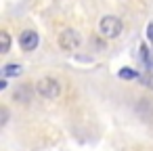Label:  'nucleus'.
<instances>
[{
    "label": "nucleus",
    "instance_id": "nucleus-1",
    "mask_svg": "<svg viewBox=\"0 0 153 151\" xmlns=\"http://www.w3.org/2000/svg\"><path fill=\"white\" fill-rule=\"evenodd\" d=\"M122 30H124V23L117 17H113V15H107V17H103L99 21V34L105 36V38H109V40L117 38L122 34Z\"/></svg>",
    "mask_w": 153,
    "mask_h": 151
},
{
    "label": "nucleus",
    "instance_id": "nucleus-4",
    "mask_svg": "<svg viewBox=\"0 0 153 151\" xmlns=\"http://www.w3.org/2000/svg\"><path fill=\"white\" fill-rule=\"evenodd\" d=\"M38 42H40V36L36 30H23L19 34V46L25 51V53H32L38 48Z\"/></svg>",
    "mask_w": 153,
    "mask_h": 151
},
{
    "label": "nucleus",
    "instance_id": "nucleus-3",
    "mask_svg": "<svg viewBox=\"0 0 153 151\" xmlns=\"http://www.w3.org/2000/svg\"><path fill=\"white\" fill-rule=\"evenodd\" d=\"M57 42H59V48L61 51H76L78 46H80V42H82V38H80V34L76 32V30H71V28H67V30H63L61 34H59V38H57Z\"/></svg>",
    "mask_w": 153,
    "mask_h": 151
},
{
    "label": "nucleus",
    "instance_id": "nucleus-7",
    "mask_svg": "<svg viewBox=\"0 0 153 151\" xmlns=\"http://www.w3.org/2000/svg\"><path fill=\"white\" fill-rule=\"evenodd\" d=\"M15 99L21 101V103H27V101H30V86H21V88L15 92Z\"/></svg>",
    "mask_w": 153,
    "mask_h": 151
},
{
    "label": "nucleus",
    "instance_id": "nucleus-8",
    "mask_svg": "<svg viewBox=\"0 0 153 151\" xmlns=\"http://www.w3.org/2000/svg\"><path fill=\"white\" fill-rule=\"evenodd\" d=\"M120 78H124V80H134V78H136V71H132V69H122V71H120Z\"/></svg>",
    "mask_w": 153,
    "mask_h": 151
},
{
    "label": "nucleus",
    "instance_id": "nucleus-6",
    "mask_svg": "<svg viewBox=\"0 0 153 151\" xmlns=\"http://www.w3.org/2000/svg\"><path fill=\"white\" fill-rule=\"evenodd\" d=\"M9 48H11V36H9V32H0V53L7 55Z\"/></svg>",
    "mask_w": 153,
    "mask_h": 151
},
{
    "label": "nucleus",
    "instance_id": "nucleus-5",
    "mask_svg": "<svg viewBox=\"0 0 153 151\" xmlns=\"http://www.w3.org/2000/svg\"><path fill=\"white\" fill-rule=\"evenodd\" d=\"M2 71H4V76H7V78H17V76H21L23 67H21L19 63H7Z\"/></svg>",
    "mask_w": 153,
    "mask_h": 151
},
{
    "label": "nucleus",
    "instance_id": "nucleus-9",
    "mask_svg": "<svg viewBox=\"0 0 153 151\" xmlns=\"http://www.w3.org/2000/svg\"><path fill=\"white\" fill-rule=\"evenodd\" d=\"M7 120H9V109H7V107H2V120H0V124L4 126V124H7Z\"/></svg>",
    "mask_w": 153,
    "mask_h": 151
},
{
    "label": "nucleus",
    "instance_id": "nucleus-2",
    "mask_svg": "<svg viewBox=\"0 0 153 151\" xmlns=\"http://www.w3.org/2000/svg\"><path fill=\"white\" fill-rule=\"evenodd\" d=\"M36 90L40 97L44 99H57L61 94V84L57 78H42L38 84H36Z\"/></svg>",
    "mask_w": 153,
    "mask_h": 151
}]
</instances>
